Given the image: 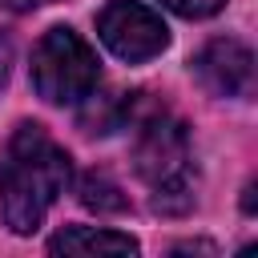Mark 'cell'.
Returning a JSON list of instances; mask_svg holds the SVG:
<instances>
[{
	"label": "cell",
	"instance_id": "1",
	"mask_svg": "<svg viewBox=\"0 0 258 258\" xmlns=\"http://www.w3.org/2000/svg\"><path fill=\"white\" fill-rule=\"evenodd\" d=\"M69 153L32 121L16 125L8 137L4 161H0V198H4V222L12 234H32L48 206L69 185Z\"/></svg>",
	"mask_w": 258,
	"mask_h": 258
},
{
	"label": "cell",
	"instance_id": "2",
	"mask_svg": "<svg viewBox=\"0 0 258 258\" xmlns=\"http://www.w3.org/2000/svg\"><path fill=\"white\" fill-rule=\"evenodd\" d=\"M137 141H133V165L153 189V210L161 214H185L194 206V169H189V137L177 117L165 109H141L137 97Z\"/></svg>",
	"mask_w": 258,
	"mask_h": 258
},
{
	"label": "cell",
	"instance_id": "3",
	"mask_svg": "<svg viewBox=\"0 0 258 258\" xmlns=\"http://www.w3.org/2000/svg\"><path fill=\"white\" fill-rule=\"evenodd\" d=\"M101 81L97 52L73 28H48L32 48V85L52 105H81Z\"/></svg>",
	"mask_w": 258,
	"mask_h": 258
},
{
	"label": "cell",
	"instance_id": "4",
	"mask_svg": "<svg viewBox=\"0 0 258 258\" xmlns=\"http://www.w3.org/2000/svg\"><path fill=\"white\" fill-rule=\"evenodd\" d=\"M97 32H101L105 48H109L113 56L129 60V64L153 60V56L169 44L165 20H161L153 8L137 4V0H113V4H105L101 16H97Z\"/></svg>",
	"mask_w": 258,
	"mask_h": 258
},
{
	"label": "cell",
	"instance_id": "5",
	"mask_svg": "<svg viewBox=\"0 0 258 258\" xmlns=\"http://www.w3.org/2000/svg\"><path fill=\"white\" fill-rule=\"evenodd\" d=\"M194 73L214 97H250L254 93V52L242 40H230V36L210 40L198 52Z\"/></svg>",
	"mask_w": 258,
	"mask_h": 258
},
{
	"label": "cell",
	"instance_id": "6",
	"mask_svg": "<svg viewBox=\"0 0 258 258\" xmlns=\"http://www.w3.org/2000/svg\"><path fill=\"white\" fill-rule=\"evenodd\" d=\"M52 254H137V242L117 230H93V226H69L48 242Z\"/></svg>",
	"mask_w": 258,
	"mask_h": 258
},
{
	"label": "cell",
	"instance_id": "7",
	"mask_svg": "<svg viewBox=\"0 0 258 258\" xmlns=\"http://www.w3.org/2000/svg\"><path fill=\"white\" fill-rule=\"evenodd\" d=\"M81 206L85 210H97V214H121L125 210V194H121V185L109 173L89 169L81 177Z\"/></svg>",
	"mask_w": 258,
	"mask_h": 258
},
{
	"label": "cell",
	"instance_id": "8",
	"mask_svg": "<svg viewBox=\"0 0 258 258\" xmlns=\"http://www.w3.org/2000/svg\"><path fill=\"white\" fill-rule=\"evenodd\" d=\"M165 8H173L177 16H189V20H198V16H214L226 0H161Z\"/></svg>",
	"mask_w": 258,
	"mask_h": 258
},
{
	"label": "cell",
	"instance_id": "9",
	"mask_svg": "<svg viewBox=\"0 0 258 258\" xmlns=\"http://www.w3.org/2000/svg\"><path fill=\"white\" fill-rule=\"evenodd\" d=\"M12 56H16V48H12V36L0 28V89L8 85V77H12Z\"/></svg>",
	"mask_w": 258,
	"mask_h": 258
},
{
	"label": "cell",
	"instance_id": "10",
	"mask_svg": "<svg viewBox=\"0 0 258 258\" xmlns=\"http://www.w3.org/2000/svg\"><path fill=\"white\" fill-rule=\"evenodd\" d=\"M36 4H44V0H0V8H8V12H28Z\"/></svg>",
	"mask_w": 258,
	"mask_h": 258
}]
</instances>
